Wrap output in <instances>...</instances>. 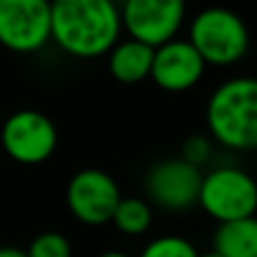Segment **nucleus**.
<instances>
[{
	"label": "nucleus",
	"mask_w": 257,
	"mask_h": 257,
	"mask_svg": "<svg viewBox=\"0 0 257 257\" xmlns=\"http://www.w3.org/2000/svg\"><path fill=\"white\" fill-rule=\"evenodd\" d=\"M122 34L117 0H50V41L68 57H106Z\"/></svg>",
	"instance_id": "f257e3e1"
},
{
	"label": "nucleus",
	"mask_w": 257,
	"mask_h": 257,
	"mask_svg": "<svg viewBox=\"0 0 257 257\" xmlns=\"http://www.w3.org/2000/svg\"><path fill=\"white\" fill-rule=\"evenodd\" d=\"M205 124L212 142L230 151L257 149V77L221 81L205 102Z\"/></svg>",
	"instance_id": "f03ea898"
},
{
	"label": "nucleus",
	"mask_w": 257,
	"mask_h": 257,
	"mask_svg": "<svg viewBox=\"0 0 257 257\" xmlns=\"http://www.w3.org/2000/svg\"><path fill=\"white\" fill-rule=\"evenodd\" d=\"M187 41L205 66L228 68L239 63L250 52V27L239 12L212 5L192 16Z\"/></svg>",
	"instance_id": "7ed1b4c3"
},
{
	"label": "nucleus",
	"mask_w": 257,
	"mask_h": 257,
	"mask_svg": "<svg viewBox=\"0 0 257 257\" xmlns=\"http://www.w3.org/2000/svg\"><path fill=\"white\" fill-rule=\"evenodd\" d=\"M196 205L217 223L255 217L257 181L246 169L235 165L214 167L201 178Z\"/></svg>",
	"instance_id": "20e7f679"
},
{
	"label": "nucleus",
	"mask_w": 257,
	"mask_h": 257,
	"mask_svg": "<svg viewBox=\"0 0 257 257\" xmlns=\"http://www.w3.org/2000/svg\"><path fill=\"white\" fill-rule=\"evenodd\" d=\"M122 32L149 48L178 39L187 21V0H122Z\"/></svg>",
	"instance_id": "39448f33"
},
{
	"label": "nucleus",
	"mask_w": 257,
	"mask_h": 257,
	"mask_svg": "<svg viewBox=\"0 0 257 257\" xmlns=\"http://www.w3.org/2000/svg\"><path fill=\"white\" fill-rule=\"evenodd\" d=\"M0 145L14 163L41 165L57 151L59 131L45 113L23 108L5 120L0 128Z\"/></svg>",
	"instance_id": "423d86ee"
},
{
	"label": "nucleus",
	"mask_w": 257,
	"mask_h": 257,
	"mask_svg": "<svg viewBox=\"0 0 257 257\" xmlns=\"http://www.w3.org/2000/svg\"><path fill=\"white\" fill-rule=\"evenodd\" d=\"M122 199L117 181L97 167L79 169L66 187V203L70 214L84 226L111 223L113 212Z\"/></svg>",
	"instance_id": "0eeeda50"
},
{
	"label": "nucleus",
	"mask_w": 257,
	"mask_h": 257,
	"mask_svg": "<svg viewBox=\"0 0 257 257\" xmlns=\"http://www.w3.org/2000/svg\"><path fill=\"white\" fill-rule=\"evenodd\" d=\"M50 43V0H0V45L34 54Z\"/></svg>",
	"instance_id": "6e6552de"
},
{
	"label": "nucleus",
	"mask_w": 257,
	"mask_h": 257,
	"mask_svg": "<svg viewBox=\"0 0 257 257\" xmlns=\"http://www.w3.org/2000/svg\"><path fill=\"white\" fill-rule=\"evenodd\" d=\"M203 172L183 158H163L151 165L145 176V192L149 203L167 212H185L199 201Z\"/></svg>",
	"instance_id": "1a4fd4ad"
},
{
	"label": "nucleus",
	"mask_w": 257,
	"mask_h": 257,
	"mask_svg": "<svg viewBox=\"0 0 257 257\" xmlns=\"http://www.w3.org/2000/svg\"><path fill=\"white\" fill-rule=\"evenodd\" d=\"M205 61L187 39H174L154 48L149 79L165 93H187L205 77Z\"/></svg>",
	"instance_id": "9d476101"
},
{
	"label": "nucleus",
	"mask_w": 257,
	"mask_h": 257,
	"mask_svg": "<svg viewBox=\"0 0 257 257\" xmlns=\"http://www.w3.org/2000/svg\"><path fill=\"white\" fill-rule=\"evenodd\" d=\"M108 72L120 84H140L149 79L154 48L133 39H120L106 54Z\"/></svg>",
	"instance_id": "9b49d317"
},
{
	"label": "nucleus",
	"mask_w": 257,
	"mask_h": 257,
	"mask_svg": "<svg viewBox=\"0 0 257 257\" xmlns=\"http://www.w3.org/2000/svg\"><path fill=\"white\" fill-rule=\"evenodd\" d=\"M212 250L221 257H257V217L219 223Z\"/></svg>",
	"instance_id": "f8f14e48"
},
{
	"label": "nucleus",
	"mask_w": 257,
	"mask_h": 257,
	"mask_svg": "<svg viewBox=\"0 0 257 257\" xmlns=\"http://www.w3.org/2000/svg\"><path fill=\"white\" fill-rule=\"evenodd\" d=\"M111 223L126 237H140L154 226V208L140 196H122Z\"/></svg>",
	"instance_id": "ddd939ff"
},
{
	"label": "nucleus",
	"mask_w": 257,
	"mask_h": 257,
	"mask_svg": "<svg viewBox=\"0 0 257 257\" xmlns=\"http://www.w3.org/2000/svg\"><path fill=\"white\" fill-rule=\"evenodd\" d=\"M138 257H199V250L181 235H160L151 239Z\"/></svg>",
	"instance_id": "4468645a"
},
{
	"label": "nucleus",
	"mask_w": 257,
	"mask_h": 257,
	"mask_svg": "<svg viewBox=\"0 0 257 257\" xmlns=\"http://www.w3.org/2000/svg\"><path fill=\"white\" fill-rule=\"evenodd\" d=\"M25 253L27 257H72V246L66 235L48 230L36 235Z\"/></svg>",
	"instance_id": "2eb2a0df"
},
{
	"label": "nucleus",
	"mask_w": 257,
	"mask_h": 257,
	"mask_svg": "<svg viewBox=\"0 0 257 257\" xmlns=\"http://www.w3.org/2000/svg\"><path fill=\"white\" fill-rule=\"evenodd\" d=\"M178 158H183L185 163L201 169L212 158V140H210V136H205V133H192V136H187L181 145V156Z\"/></svg>",
	"instance_id": "dca6fc26"
},
{
	"label": "nucleus",
	"mask_w": 257,
	"mask_h": 257,
	"mask_svg": "<svg viewBox=\"0 0 257 257\" xmlns=\"http://www.w3.org/2000/svg\"><path fill=\"white\" fill-rule=\"evenodd\" d=\"M0 257H27V253L16 246H0Z\"/></svg>",
	"instance_id": "f3484780"
},
{
	"label": "nucleus",
	"mask_w": 257,
	"mask_h": 257,
	"mask_svg": "<svg viewBox=\"0 0 257 257\" xmlns=\"http://www.w3.org/2000/svg\"><path fill=\"white\" fill-rule=\"evenodd\" d=\"M97 257H131L128 253H122V250H106V253L97 255Z\"/></svg>",
	"instance_id": "a211bd4d"
},
{
	"label": "nucleus",
	"mask_w": 257,
	"mask_h": 257,
	"mask_svg": "<svg viewBox=\"0 0 257 257\" xmlns=\"http://www.w3.org/2000/svg\"><path fill=\"white\" fill-rule=\"evenodd\" d=\"M199 257H221L217 250H208V253H199Z\"/></svg>",
	"instance_id": "6ab92c4d"
}]
</instances>
